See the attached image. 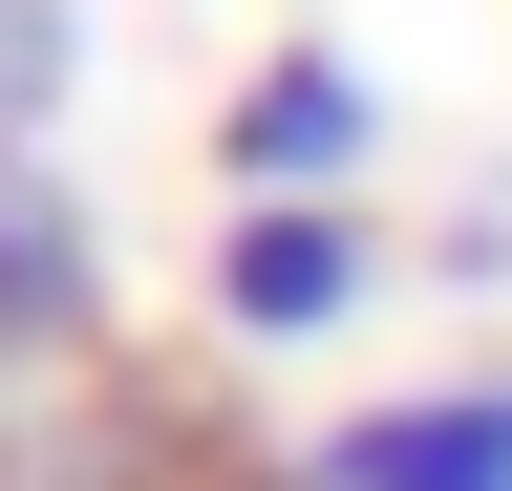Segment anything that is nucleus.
<instances>
[{
  "instance_id": "nucleus-1",
  "label": "nucleus",
  "mask_w": 512,
  "mask_h": 491,
  "mask_svg": "<svg viewBox=\"0 0 512 491\" xmlns=\"http://www.w3.org/2000/svg\"><path fill=\"white\" fill-rule=\"evenodd\" d=\"M384 299V214L363 193H256V214H214V342H342Z\"/></svg>"
},
{
  "instance_id": "nucleus-2",
  "label": "nucleus",
  "mask_w": 512,
  "mask_h": 491,
  "mask_svg": "<svg viewBox=\"0 0 512 491\" xmlns=\"http://www.w3.org/2000/svg\"><path fill=\"white\" fill-rule=\"evenodd\" d=\"M384 171V86H363V43H256L235 107H214V193H363Z\"/></svg>"
},
{
  "instance_id": "nucleus-3",
  "label": "nucleus",
  "mask_w": 512,
  "mask_h": 491,
  "mask_svg": "<svg viewBox=\"0 0 512 491\" xmlns=\"http://www.w3.org/2000/svg\"><path fill=\"white\" fill-rule=\"evenodd\" d=\"M107 363V235L43 150H0V385H86Z\"/></svg>"
},
{
  "instance_id": "nucleus-4",
  "label": "nucleus",
  "mask_w": 512,
  "mask_h": 491,
  "mask_svg": "<svg viewBox=\"0 0 512 491\" xmlns=\"http://www.w3.org/2000/svg\"><path fill=\"white\" fill-rule=\"evenodd\" d=\"M299 491H512V385H406V406L320 427Z\"/></svg>"
},
{
  "instance_id": "nucleus-5",
  "label": "nucleus",
  "mask_w": 512,
  "mask_h": 491,
  "mask_svg": "<svg viewBox=\"0 0 512 491\" xmlns=\"http://www.w3.org/2000/svg\"><path fill=\"white\" fill-rule=\"evenodd\" d=\"M64 86H86V22H64V0H0V150H43Z\"/></svg>"
}]
</instances>
